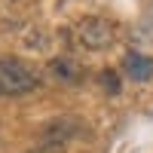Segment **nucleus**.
<instances>
[{"instance_id": "4", "label": "nucleus", "mask_w": 153, "mask_h": 153, "mask_svg": "<svg viewBox=\"0 0 153 153\" xmlns=\"http://www.w3.org/2000/svg\"><path fill=\"white\" fill-rule=\"evenodd\" d=\"M80 132V120H49L40 126V141H58V144H68V138H74Z\"/></svg>"}, {"instance_id": "5", "label": "nucleus", "mask_w": 153, "mask_h": 153, "mask_svg": "<svg viewBox=\"0 0 153 153\" xmlns=\"http://www.w3.org/2000/svg\"><path fill=\"white\" fill-rule=\"evenodd\" d=\"M123 71L129 74L132 80L144 83V80L153 76V58H147V55H141V52H129V55L123 58Z\"/></svg>"}, {"instance_id": "6", "label": "nucleus", "mask_w": 153, "mask_h": 153, "mask_svg": "<svg viewBox=\"0 0 153 153\" xmlns=\"http://www.w3.org/2000/svg\"><path fill=\"white\" fill-rule=\"evenodd\" d=\"M98 83H101V89H104L107 95H120V89H123V83H120V74L117 71H101L98 74Z\"/></svg>"}, {"instance_id": "1", "label": "nucleus", "mask_w": 153, "mask_h": 153, "mask_svg": "<svg viewBox=\"0 0 153 153\" xmlns=\"http://www.w3.org/2000/svg\"><path fill=\"white\" fill-rule=\"evenodd\" d=\"M37 86L34 71L19 58H0V95H25Z\"/></svg>"}, {"instance_id": "3", "label": "nucleus", "mask_w": 153, "mask_h": 153, "mask_svg": "<svg viewBox=\"0 0 153 153\" xmlns=\"http://www.w3.org/2000/svg\"><path fill=\"white\" fill-rule=\"evenodd\" d=\"M46 76L52 83H61V86H74L83 80V65L71 55H55L46 61Z\"/></svg>"}, {"instance_id": "7", "label": "nucleus", "mask_w": 153, "mask_h": 153, "mask_svg": "<svg viewBox=\"0 0 153 153\" xmlns=\"http://www.w3.org/2000/svg\"><path fill=\"white\" fill-rule=\"evenodd\" d=\"M28 153H65V144H58V141H37Z\"/></svg>"}, {"instance_id": "2", "label": "nucleus", "mask_w": 153, "mask_h": 153, "mask_svg": "<svg viewBox=\"0 0 153 153\" xmlns=\"http://www.w3.org/2000/svg\"><path fill=\"white\" fill-rule=\"evenodd\" d=\"M76 40H80L86 49H104L113 40V28L107 19H98V16H86L80 25H76Z\"/></svg>"}]
</instances>
